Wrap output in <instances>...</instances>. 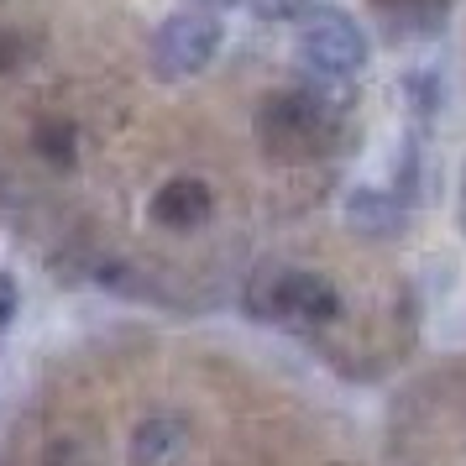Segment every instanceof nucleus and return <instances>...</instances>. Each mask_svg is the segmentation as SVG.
<instances>
[{"label": "nucleus", "instance_id": "f257e3e1", "mask_svg": "<svg viewBox=\"0 0 466 466\" xmlns=\"http://www.w3.org/2000/svg\"><path fill=\"white\" fill-rule=\"evenodd\" d=\"M226 43L220 32V16L210 11H178L168 22L152 32V47H147V64L163 85H178V79H194L215 64V53Z\"/></svg>", "mask_w": 466, "mask_h": 466}, {"label": "nucleus", "instance_id": "f03ea898", "mask_svg": "<svg viewBox=\"0 0 466 466\" xmlns=\"http://www.w3.org/2000/svg\"><path fill=\"white\" fill-rule=\"evenodd\" d=\"M299 53L325 79H357L367 68V58H372V43H367L357 16H346L336 5H315L299 22Z\"/></svg>", "mask_w": 466, "mask_h": 466}, {"label": "nucleus", "instance_id": "7ed1b4c3", "mask_svg": "<svg viewBox=\"0 0 466 466\" xmlns=\"http://www.w3.org/2000/svg\"><path fill=\"white\" fill-rule=\"evenodd\" d=\"M152 215H157L163 226H199V220L210 215V189H205L199 178H173L168 189L152 199Z\"/></svg>", "mask_w": 466, "mask_h": 466}, {"label": "nucleus", "instance_id": "20e7f679", "mask_svg": "<svg viewBox=\"0 0 466 466\" xmlns=\"http://www.w3.org/2000/svg\"><path fill=\"white\" fill-rule=\"evenodd\" d=\"M346 215H351V226L367 231V236H393L403 226L399 199H393V194H378V189H357L351 205H346Z\"/></svg>", "mask_w": 466, "mask_h": 466}, {"label": "nucleus", "instance_id": "39448f33", "mask_svg": "<svg viewBox=\"0 0 466 466\" xmlns=\"http://www.w3.org/2000/svg\"><path fill=\"white\" fill-rule=\"evenodd\" d=\"M178 445H184L178 420H147L131 441V466H168Z\"/></svg>", "mask_w": 466, "mask_h": 466}, {"label": "nucleus", "instance_id": "423d86ee", "mask_svg": "<svg viewBox=\"0 0 466 466\" xmlns=\"http://www.w3.org/2000/svg\"><path fill=\"white\" fill-rule=\"evenodd\" d=\"M247 5L257 16H268V22H304L319 0H247Z\"/></svg>", "mask_w": 466, "mask_h": 466}, {"label": "nucleus", "instance_id": "0eeeda50", "mask_svg": "<svg viewBox=\"0 0 466 466\" xmlns=\"http://www.w3.org/2000/svg\"><path fill=\"white\" fill-rule=\"evenodd\" d=\"M11 319H16V283L0 273V340H5V330H11Z\"/></svg>", "mask_w": 466, "mask_h": 466}, {"label": "nucleus", "instance_id": "6e6552de", "mask_svg": "<svg viewBox=\"0 0 466 466\" xmlns=\"http://www.w3.org/2000/svg\"><path fill=\"white\" fill-rule=\"evenodd\" d=\"M456 220H461V231H466V163H461V199H456Z\"/></svg>", "mask_w": 466, "mask_h": 466}, {"label": "nucleus", "instance_id": "1a4fd4ad", "mask_svg": "<svg viewBox=\"0 0 466 466\" xmlns=\"http://www.w3.org/2000/svg\"><path fill=\"white\" fill-rule=\"evenodd\" d=\"M199 5H215V11H226V5H247V0H199Z\"/></svg>", "mask_w": 466, "mask_h": 466}]
</instances>
